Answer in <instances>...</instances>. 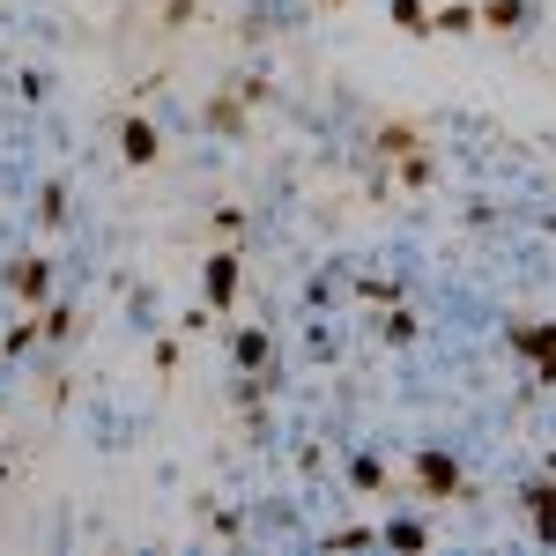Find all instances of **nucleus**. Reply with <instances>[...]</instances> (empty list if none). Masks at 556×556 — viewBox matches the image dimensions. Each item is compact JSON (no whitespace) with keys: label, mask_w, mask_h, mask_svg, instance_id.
Instances as JSON below:
<instances>
[{"label":"nucleus","mask_w":556,"mask_h":556,"mask_svg":"<svg viewBox=\"0 0 556 556\" xmlns=\"http://www.w3.org/2000/svg\"><path fill=\"white\" fill-rule=\"evenodd\" d=\"M513 349L534 364V386H556V319H519Z\"/></svg>","instance_id":"f257e3e1"},{"label":"nucleus","mask_w":556,"mask_h":556,"mask_svg":"<svg viewBox=\"0 0 556 556\" xmlns=\"http://www.w3.org/2000/svg\"><path fill=\"white\" fill-rule=\"evenodd\" d=\"M416 490H424V497H468L460 460H453V453H438V445H424V453H416Z\"/></svg>","instance_id":"f03ea898"},{"label":"nucleus","mask_w":556,"mask_h":556,"mask_svg":"<svg viewBox=\"0 0 556 556\" xmlns=\"http://www.w3.org/2000/svg\"><path fill=\"white\" fill-rule=\"evenodd\" d=\"M230 356H238V371H260V386H275V342H267V327H238Z\"/></svg>","instance_id":"7ed1b4c3"},{"label":"nucleus","mask_w":556,"mask_h":556,"mask_svg":"<svg viewBox=\"0 0 556 556\" xmlns=\"http://www.w3.org/2000/svg\"><path fill=\"white\" fill-rule=\"evenodd\" d=\"M238 275H245V253H208V312L238 304Z\"/></svg>","instance_id":"20e7f679"},{"label":"nucleus","mask_w":556,"mask_h":556,"mask_svg":"<svg viewBox=\"0 0 556 556\" xmlns=\"http://www.w3.org/2000/svg\"><path fill=\"white\" fill-rule=\"evenodd\" d=\"M119 156H127L134 172H141V164H156V156H164V134L134 112V119H119Z\"/></svg>","instance_id":"39448f33"},{"label":"nucleus","mask_w":556,"mask_h":556,"mask_svg":"<svg viewBox=\"0 0 556 556\" xmlns=\"http://www.w3.org/2000/svg\"><path fill=\"white\" fill-rule=\"evenodd\" d=\"M8 282H15V298H23V304H38L45 290H52V260H15Z\"/></svg>","instance_id":"423d86ee"},{"label":"nucleus","mask_w":556,"mask_h":556,"mask_svg":"<svg viewBox=\"0 0 556 556\" xmlns=\"http://www.w3.org/2000/svg\"><path fill=\"white\" fill-rule=\"evenodd\" d=\"M519 497H527V513H534V534L556 542V482H527Z\"/></svg>","instance_id":"0eeeda50"},{"label":"nucleus","mask_w":556,"mask_h":556,"mask_svg":"<svg viewBox=\"0 0 556 556\" xmlns=\"http://www.w3.org/2000/svg\"><path fill=\"white\" fill-rule=\"evenodd\" d=\"M475 15H482L490 30H527V15H534V0H482Z\"/></svg>","instance_id":"6e6552de"},{"label":"nucleus","mask_w":556,"mask_h":556,"mask_svg":"<svg viewBox=\"0 0 556 556\" xmlns=\"http://www.w3.org/2000/svg\"><path fill=\"white\" fill-rule=\"evenodd\" d=\"M201 119H208V127L223 134V141H238V134H245V104H238V97H215Z\"/></svg>","instance_id":"1a4fd4ad"},{"label":"nucleus","mask_w":556,"mask_h":556,"mask_svg":"<svg viewBox=\"0 0 556 556\" xmlns=\"http://www.w3.org/2000/svg\"><path fill=\"white\" fill-rule=\"evenodd\" d=\"M349 490H364V497H386V468L371 460V453H356V460H349Z\"/></svg>","instance_id":"9d476101"},{"label":"nucleus","mask_w":556,"mask_h":556,"mask_svg":"<svg viewBox=\"0 0 556 556\" xmlns=\"http://www.w3.org/2000/svg\"><path fill=\"white\" fill-rule=\"evenodd\" d=\"M430 30H438V38H468V30H482V15H475V8H438Z\"/></svg>","instance_id":"9b49d317"},{"label":"nucleus","mask_w":556,"mask_h":556,"mask_svg":"<svg viewBox=\"0 0 556 556\" xmlns=\"http://www.w3.org/2000/svg\"><path fill=\"white\" fill-rule=\"evenodd\" d=\"M379 542H386V549H430V534L416 527V519H386V527H379Z\"/></svg>","instance_id":"f8f14e48"},{"label":"nucleus","mask_w":556,"mask_h":556,"mask_svg":"<svg viewBox=\"0 0 556 556\" xmlns=\"http://www.w3.org/2000/svg\"><path fill=\"white\" fill-rule=\"evenodd\" d=\"M38 223H67V186H60V178L38 186Z\"/></svg>","instance_id":"ddd939ff"},{"label":"nucleus","mask_w":556,"mask_h":556,"mask_svg":"<svg viewBox=\"0 0 556 556\" xmlns=\"http://www.w3.org/2000/svg\"><path fill=\"white\" fill-rule=\"evenodd\" d=\"M393 23H401L408 38H430V8L424 0H393Z\"/></svg>","instance_id":"4468645a"},{"label":"nucleus","mask_w":556,"mask_h":556,"mask_svg":"<svg viewBox=\"0 0 556 556\" xmlns=\"http://www.w3.org/2000/svg\"><path fill=\"white\" fill-rule=\"evenodd\" d=\"M38 327L52 334V342H67V334H75V312H67V304H52V312H38Z\"/></svg>","instance_id":"2eb2a0df"},{"label":"nucleus","mask_w":556,"mask_h":556,"mask_svg":"<svg viewBox=\"0 0 556 556\" xmlns=\"http://www.w3.org/2000/svg\"><path fill=\"white\" fill-rule=\"evenodd\" d=\"M379 542V527H342V534H327V549H371Z\"/></svg>","instance_id":"dca6fc26"},{"label":"nucleus","mask_w":556,"mask_h":556,"mask_svg":"<svg viewBox=\"0 0 556 556\" xmlns=\"http://www.w3.org/2000/svg\"><path fill=\"white\" fill-rule=\"evenodd\" d=\"M38 334H45V327H38V319H23V327H8V342H0V349H8V356H23V349H30V342H38Z\"/></svg>","instance_id":"f3484780"},{"label":"nucleus","mask_w":556,"mask_h":556,"mask_svg":"<svg viewBox=\"0 0 556 556\" xmlns=\"http://www.w3.org/2000/svg\"><path fill=\"white\" fill-rule=\"evenodd\" d=\"M386 342H416V319L408 312H386Z\"/></svg>","instance_id":"a211bd4d"}]
</instances>
